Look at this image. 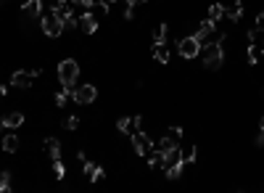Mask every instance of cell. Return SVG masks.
Returning <instances> with one entry per match:
<instances>
[{
    "label": "cell",
    "instance_id": "4316f807",
    "mask_svg": "<svg viewBox=\"0 0 264 193\" xmlns=\"http://www.w3.org/2000/svg\"><path fill=\"white\" fill-rule=\"evenodd\" d=\"M198 156V149L196 146H190V149H182V162H196Z\"/></svg>",
    "mask_w": 264,
    "mask_h": 193
},
{
    "label": "cell",
    "instance_id": "6da1fadb",
    "mask_svg": "<svg viewBox=\"0 0 264 193\" xmlns=\"http://www.w3.org/2000/svg\"><path fill=\"white\" fill-rule=\"evenodd\" d=\"M203 66L209 72H220L225 64V45L222 42H206V48H201Z\"/></svg>",
    "mask_w": 264,
    "mask_h": 193
},
{
    "label": "cell",
    "instance_id": "d4e9b609",
    "mask_svg": "<svg viewBox=\"0 0 264 193\" xmlns=\"http://www.w3.org/2000/svg\"><path fill=\"white\" fill-rule=\"evenodd\" d=\"M87 177H90V183H100V180L106 177V169H103V167H98V164H95V167H93V172H90Z\"/></svg>",
    "mask_w": 264,
    "mask_h": 193
},
{
    "label": "cell",
    "instance_id": "484cf974",
    "mask_svg": "<svg viewBox=\"0 0 264 193\" xmlns=\"http://www.w3.org/2000/svg\"><path fill=\"white\" fill-rule=\"evenodd\" d=\"M64 175H66L64 162H61V159H56V162H53V177H56V180H64Z\"/></svg>",
    "mask_w": 264,
    "mask_h": 193
},
{
    "label": "cell",
    "instance_id": "e575fe53",
    "mask_svg": "<svg viewBox=\"0 0 264 193\" xmlns=\"http://www.w3.org/2000/svg\"><path fill=\"white\" fill-rule=\"evenodd\" d=\"M256 146H264V132L259 130V135H256Z\"/></svg>",
    "mask_w": 264,
    "mask_h": 193
},
{
    "label": "cell",
    "instance_id": "4dcf8cb0",
    "mask_svg": "<svg viewBox=\"0 0 264 193\" xmlns=\"http://www.w3.org/2000/svg\"><path fill=\"white\" fill-rule=\"evenodd\" d=\"M256 29L264 32V11H259V14H256Z\"/></svg>",
    "mask_w": 264,
    "mask_h": 193
},
{
    "label": "cell",
    "instance_id": "f546056e",
    "mask_svg": "<svg viewBox=\"0 0 264 193\" xmlns=\"http://www.w3.org/2000/svg\"><path fill=\"white\" fill-rule=\"evenodd\" d=\"M259 35H261V32H259L256 27H254V29H248V42H256V40H259Z\"/></svg>",
    "mask_w": 264,
    "mask_h": 193
},
{
    "label": "cell",
    "instance_id": "74e56055",
    "mask_svg": "<svg viewBox=\"0 0 264 193\" xmlns=\"http://www.w3.org/2000/svg\"><path fill=\"white\" fill-rule=\"evenodd\" d=\"M259 130H261V132H264V117H261V119H259Z\"/></svg>",
    "mask_w": 264,
    "mask_h": 193
},
{
    "label": "cell",
    "instance_id": "1f68e13d",
    "mask_svg": "<svg viewBox=\"0 0 264 193\" xmlns=\"http://www.w3.org/2000/svg\"><path fill=\"white\" fill-rule=\"evenodd\" d=\"M64 8H69L66 0H53V11H64Z\"/></svg>",
    "mask_w": 264,
    "mask_h": 193
},
{
    "label": "cell",
    "instance_id": "4fadbf2b",
    "mask_svg": "<svg viewBox=\"0 0 264 193\" xmlns=\"http://www.w3.org/2000/svg\"><path fill=\"white\" fill-rule=\"evenodd\" d=\"M0 146H3V151H6V154H16V151H19V146H21V143H19V135H16V132H8L6 138L0 140Z\"/></svg>",
    "mask_w": 264,
    "mask_h": 193
},
{
    "label": "cell",
    "instance_id": "83f0119b",
    "mask_svg": "<svg viewBox=\"0 0 264 193\" xmlns=\"http://www.w3.org/2000/svg\"><path fill=\"white\" fill-rule=\"evenodd\" d=\"M11 190V172H0V193Z\"/></svg>",
    "mask_w": 264,
    "mask_h": 193
},
{
    "label": "cell",
    "instance_id": "9c48e42d",
    "mask_svg": "<svg viewBox=\"0 0 264 193\" xmlns=\"http://www.w3.org/2000/svg\"><path fill=\"white\" fill-rule=\"evenodd\" d=\"M24 124V114L21 111H11V114H6L3 119H0V130H16V127H21Z\"/></svg>",
    "mask_w": 264,
    "mask_h": 193
},
{
    "label": "cell",
    "instance_id": "d590c367",
    "mask_svg": "<svg viewBox=\"0 0 264 193\" xmlns=\"http://www.w3.org/2000/svg\"><path fill=\"white\" fill-rule=\"evenodd\" d=\"M100 3H103V6H109V8H111L114 3H119V0H100Z\"/></svg>",
    "mask_w": 264,
    "mask_h": 193
},
{
    "label": "cell",
    "instance_id": "5bb4252c",
    "mask_svg": "<svg viewBox=\"0 0 264 193\" xmlns=\"http://www.w3.org/2000/svg\"><path fill=\"white\" fill-rule=\"evenodd\" d=\"M225 16L230 19V21H240V19H243V3H240V0H235L233 6H227V8H225Z\"/></svg>",
    "mask_w": 264,
    "mask_h": 193
},
{
    "label": "cell",
    "instance_id": "3957f363",
    "mask_svg": "<svg viewBox=\"0 0 264 193\" xmlns=\"http://www.w3.org/2000/svg\"><path fill=\"white\" fill-rule=\"evenodd\" d=\"M40 24H42V32H45V35H48V37H53V40H56V37H61V32L66 29V24L61 21V16L56 14L53 8L48 11V14H42Z\"/></svg>",
    "mask_w": 264,
    "mask_h": 193
},
{
    "label": "cell",
    "instance_id": "277c9868",
    "mask_svg": "<svg viewBox=\"0 0 264 193\" xmlns=\"http://www.w3.org/2000/svg\"><path fill=\"white\" fill-rule=\"evenodd\" d=\"M201 48H203V42L196 35H188L177 42V53L182 59H196V56H201Z\"/></svg>",
    "mask_w": 264,
    "mask_h": 193
},
{
    "label": "cell",
    "instance_id": "ffe728a7",
    "mask_svg": "<svg viewBox=\"0 0 264 193\" xmlns=\"http://www.w3.org/2000/svg\"><path fill=\"white\" fill-rule=\"evenodd\" d=\"M261 53H264V48H259L256 42H251V48H248V64H259Z\"/></svg>",
    "mask_w": 264,
    "mask_h": 193
},
{
    "label": "cell",
    "instance_id": "ba28073f",
    "mask_svg": "<svg viewBox=\"0 0 264 193\" xmlns=\"http://www.w3.org/2000/svg\"><path fill=\"white\" fill-rule=\"evenodd\" d=\"M77 27L85 32V35H93V32L98 29V19H95V14L93 11H87V14H82L77 19Z\"/></svg>",
    "mask_w": 264,
    "mask_h": 193
},
{
    "label": "cell",
    "instance_id": "f1b7e54d",
    "mask_svg": "<svg viewBox=\"0 0 264 193\" xmlns=\"http://www.w3.org/2000/svg\"><path fill=\"white\" fill-rule=\"evenodd\" d=\"M69 95H72V93H69L66 87L61 90V93H56V106H66V98H69Z\"/></svg>",
    "mask_w": 264,
    "mask_h": 193
},
{
    "label": "cell",
    "instance_id": "8992f818",
    "mask_svg": "<svg viewBox=\"0 0 264 193\" xmlns=\"http://www.w3.org/2000/svg\"><path fill=\"white\" fill-rule=\"evenodd\" d=\"M132 149H135L137 156H148L151 149H153V143H151V138H148L143 130H137V132H132Z\"/></svg>",
    "mask_w": 264,
    "mask_h": 193
},
{
    "label": "cell",
    "instance_id": "8fae6325",
    "mask_svg": "<svg viewBox=\"0 0 264 193\" xmlns=\"http://www.w3.org/2000/svg\"><path fill=\"white\" fill-rule=\"evenodd\" d=\"M182 162V149L180 146H175V149H167L164 151V169H169V167H175V164H180Z\"/></svg>",
    "mask_w": 264,
    "mask_h": 193
},
{
    "label": "cell",
    "instance_id": "ab89813d",
    "mask_svg": "<svg viewBox=\"0 0 264 193\" xmlns=\"http://www.w3.org/2000/svg\"><path fill=\"white\" fill-rule=\"evenodd\" d=\"M0 3H6V0H0Z\"/></svg>",
    "mask_w": 264,
    "mask_h": 193
},
{
    "label": "cell",
    "instance_id": "5b68a950",
    "mask_svg": "<svg viewBox=\"0 0 264 193\" xmlns=\"http://www.w3.org/2000/svg\"><path fill=\"white\" fill-rule=\"evenodd\" d=\"M72 98H74V104H79V106H87V104H93V101L98 98V87L95 85H79V87H74L72 90Z\"/></svg>",
    "mask_w": 264,
    "mask_h": 193
},
{
    "label": "cell",
    "instance_id": "2e32d148",
    "mask_svg": "<svg viewBox=\"0 0 264 193\" xmlns=\"http://www.w3.org/2000/svg\"><path fill=\"white\" fill-rule=\"evenodd\" d=\"M21 11H24L27 16H40V11H42V0H27V3L21 6Z\"/></svg>",
    "mask_w": 264,
    "mask_h": 193
},
{
    "label": "cell",
    "instance_id": "ac0fdd59",
    "mask_svg": "<svg viewBox=\"0 0 264 193\" xmlns=\"http://www.w3.org/2000/svg\"><path fill=\"white\" fill-rule=\"evenodd\" d=\"M222 16H225V6L222 3H212L209 6V21H214V24H217Z\"/></svg>",
    "mask_w": 264,
    "mask_h": 193
},
{
    "label": "cell",
    "instance_id": "9a60e30c",
    "mask_svg": "<svg viewBox=\"0 0 264 193\" xmlns=\"http://www.w3.org/2000/svg\"><path fill=\"white\" fill-rule=\"evenodd\" d=\"M214 27H217V24H214V21H209V19H203V21H201V24H198V32H196V37H198V40L203 42V40H206V37H209V35H212V32H214Z\"/></svg>",
    "mask_w": 264,
    "mask_h": 193
},
{
    "label": "cell",
    "instance_id": "d6a6232c",
    "mask_svg": "<svg viewBox=\"0 0 264 193\" xmlns=\"http://www.w3.org/2000/svg\"><path fill=\"white\" fill-rule=\"evenodd\" d=\"M148 3V0H127V8H135V6H143Z\"/></svg>",
    "mask_w": 264,
    "mask_h": 193
},
{
    "label": "cell",
    "instance_id": "603a6c76",
    "mask_svg": "<svg viewBox=\"0 0 264 193\" xmlns=\"http://www.w3.org/2000/svg\"><path fill=\"white\" fill-rule=\"evenodd\" d=\"M164 40H167V24H159L153 32V45H164Z\"/></svg>",
    "mask_w": 264,
    "mask_h": 193
},
{
    "label": "cell",
    "instance_id": "30bf717a",
    "mask_svg": "<svg viewBox=\"0 0 264 193\" xmlns=\"http://www.w3.org/2000/svg\"><path fill=\"white\" fill-rule=\"evenodd\" d=\"M32 74L27 72V69H16L14 74H11V85H14V87H21V90H27L29 85H32Z\"/></svg>",
    "mask_w": 264,
    "mask_h": 193
},
{
    "label": "cell",
    "instance_id": "836d02e7",
    "mask_svg": "<svg viewBox=\"0 0 264 193\" xmlns=\"http://www.w3.org/2000/svg\"><path fill=\"white\" fill-rule=\"evenodd\" d=\"M29 74H32V77H40V74H42V69H40V66H34V69H29Z\"/></svg>",
    "mask_w": 264,
    "mask_h": 193
},
{
    "label": "cell",
    "instance_id": "7c38bea8",
    "mask_svg": "<svg viewBox=\"0 0 264 193\" xmlns=\"http://www.w3.org/2000/svg\"><path fill=\"white\" fill-rule=\"evenodd\" d=\"M42 149H45V154L50 156V162H56V159H61V143H59V138H45Z\"/></svg>",
    "mask_w": 264,
    "mask_h": 193
},
{
    "label": "cell",
    "instance_id": "44dd1931",
    "mask_svg": "<svg viewBox=\"0 0 264 193\" xmlns=\"http://www.w3.org/2000/svg\"><path fill=\"white\" fill-rule=\"evenodd\" d=\"M61 127H64V130H77V127H79V117H77V114L64 117V119H61Z\"/></svg>",
    "mask_w": 264,
    "mask_h": 193
},
{
    "label": "cell",
    "instance_id": "e0dca14e",
    "mask_svg": "<svg viewBox=\"0 0 264 193\" xmlns=\"http://www.w3.org/2000/svg\"><path fill=\"white\" fill-rule=\"evenodd\" d=\"M164 164V151L162 149H151V154H148V167H162Z\"/></svg>",
    "mask_w": 264,
    "mask_h": 193
},
{
    "label": "cell",
    "instance_id": "cb8c5ba5",
    "mask_svg": "<svg viewBox=\"0 0 264 193\" xmlns=\"http://www.w3.org/2000/svg\"><path fill=\"white\" fill-rule=\"evenodd\" d=\"M182 164H185V162H180V164H175V167L164 169V172H167V180H180V177H182Z\"/></svg>",
    "mask_w": 264,
    "mask_h": 193
},
{
    "label": "cell",
    "instance_id": "d6986e66",
    "mask_svg": "<svg viewBox=\"0 0 264 193\" xmlns=\"http://www.w3.org/2000/svg\"><path fill=\"white\" fill-rule=\"evenodd\" d=\"M153 59H156L159 64H169V51H167V45H156Z\"/></svg>",
    "mask_w": 264,
    "mask_h": 193
},
{
    "label": "cell",
    "instance_id": "7a4b0ae2",
    "mask_svg": "<svg viewBox=\"0 0 264 193\" xmlns=\"http://www.w3.org/2000/svg\"><path fill=\"white\" fill-rule=\"evenodd\" d=\"M77 79H79V64L74 59L59 61V82H61V87H66L69 93H72L74 85H77Z\"/></svg>",
    "mask_w": 264,
    "mask_h": 193
},
{
    "label": "cell",
    "instance_id": "52a82bcc",
    "mask_svg": "<svg viewBox=\"0 0 264 193\" xmlns=\"http://www.w3.org/2000/svg\"><path fill=\"white\" fill-rule=\"evenodd\" d=\"M180 140H182V127H169L164 132V138L159 140V149H162V151L175 149V146H180Z\"/></svg>",
    "mask_w": 264,
    "mask_h": 193
},
{
    "label": "cell",
    "instance_id": "f35d334b",
    "mask_svg": "<svg viewBox=\"0 0 264 193\" xmlns=\"http://www.w3.org/2000/svg\"><path fill=\"white\" fill-rule=\"evenodd\" d=\"M261 37H264V32H261ZM261 48H264V45H261Z\"/></svg>",
    "mask_w": 264,
    "mask_h": 193
},
{
    "label": "cell",
    "instance_id": "8d00e7d4",
    "mask_svg": "<svg viewBox=\"0 0 264 193\" xmlns=\"http://www.w3.org/2000/svg\"><path fill=\"white\" fill-rule=\"evenodd\" d=\"M3 95H8V87H6V85H0V98H3Z\"/></svg>",
    "mask_w": 264,
    "mask_h": 193
},
{
    "label": "cell",
    "instance_id": "7402d4cb",
    "mask_svg": "<svg viewBox=\"0 0 264 193\" xmlns=\"http://www.w3.org/2000/svg\"><path fill=\"white\" fill-rule=\"evenodd\" d=\"M72 6H74L77 11H82V14H87V11H93L95 0H72Z\"/></svg>",
    "mask_w": 264,
    "mask_h": 193
}]
</instances>
